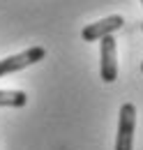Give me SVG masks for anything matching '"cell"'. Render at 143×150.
Instances as JSON below:
<instances>
[{
    "label": "cell",
    "instance_id": "obj_3",
    "mask_svg": "<svg viewBox=\"0 0 143 150\" xmlns=\"http://www.w3.org/2000/svg\"><path fill=\"white\" fill-rule=\"evenodd\" d=\"M99 72H102V81H106V83H113L118 79V46H115V37L113 35L102 37Z\"/></svg>",
    "mask_w": 143,
    "mask_h": 150
},
{
    "label": "cell",
    "instance_id": "obj_8",
    "mask_svg": "<svg viewBox=\"0 0 143 150\" xmlns=\"http://www.w3.org/2000/svg\"><path fill=\"white\" fill-rule=\"evenodd\" d=\"M141 69H143V65H141Z\"/></svg>",
    "mask_w": 143,
    "mask_h": 150
},
{
    "label": "cell",
    "instance_id": "obj_6",
    "mask_svg": "<svg viewBox=\"0 0 143 150\" xmlns=\"http://www.w3.org/2000/svg\"><path fill=\"white\" fill-rule=\"evenodd\" d=\"M141 28H143V23H141Z\"/></svg>",
    "mask_w": 143,
    "mask_h": 150
},
{
    "label": "cell",
    "instance_id": "obj_7",
    "mask_svg": "<svg viewBox=\"0 0 143 150\" xmlns=\"http://www.w3.org/2000/svg\"><path fill=\"white\" fill-rule=\"evenodd\" d=\"M141 5H143V0H141Z\"/></svg>",
    "mask_w": 143,
    "mask_h": 150
},
{
    "label": "cell",
    "instance_id": "obj_4",
    "mask_svg": "<svg viewBox=\"0 0 143 150\" xmlns=\"http://www.w3.org/2000/svg\"><path fill=\"white\" fill-rule=\"evenodd\" d=\"M122 23H125V19L120 14H111L106 19H99V21H95V23H90V25H86L81 30V37H83V42H95V39L108 37L115 30H120Z\"/></svg>",
    "mask_w": 143,
    "mask_h": 150
},
{
    "label": "cell",
    "instance_id": "obj_5",
    "mask_svg": "<svg viewBox=\"0 0 143 150\" xmlns=\"http://www.w3.org/2000/svg\"><path fill=\"white\" fill-rule=\"evenodd\" d=\"M25 104H28V95L23 90H0V106L23 109Z\"/></svg>",
    "mask_w": 143,
    "mask_h": 150
},
{
    "label": "cell",
    "instance_id": "obj_1",
    "mask_svg": "<svg viewBox=\"0 0 143 150\" xmlns=\"http://www.w3.org/2000/svg\"><path fill=\"white\" fill-rule=\"evenodd\" d=\"M134 127H136V106L127 102L120 106L118 115V134H115V150L134 148Z\"/></svg>",
    "mask_w": 143,
    "mask_h": 150
},
{
    "label": "cell",
    "instance_id": "obj_2",
    "mask_svg": "<svg viewBox=\"0 0 143 150\" xmlns=\"http://www.w3.org/2000/svg\"><path fill=\"white\" fill-rule=\"evenodd\" d=\"M44 58H46V49L44 46H30L28 51H21V53L9 56V58H2L0 60V79L12 74V72H21V69L35 65L39 60H44Z\"/></svg>",
    "mask_w": 143,
    "mask_h": 150
}]
</instances>
